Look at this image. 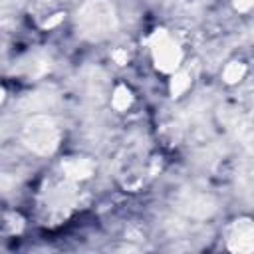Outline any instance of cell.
Returning <instances> with one entry per match:
<instances>
[{
    "label": "cell",
    "mask_w": 254,
    "mask_h": 254,
    "mask_svg": "<svg viewBox=\"0 0 254 254\" xmlns=\"http://www.w3.org/2000/svg\"><path fill=\"white\" fill-rule=\"evenodd\" d=\"M95 171V165L91 159H85V157H69L62 163V173L64 177L71 179V181H83V179H89Z\"/></svg>",
    "instance_id": "8992f818"
},
{
    "label": "cell",
    "mask_w": 254,
    "mask_h": 254,
    "mask_svg": "<svg viewBox=\"0 0 254 254\" xmlns=\"http://www.w3.org/2000/svg\"><path fill=\"white\" fill-rule=\"evenodd\" d=\"M254 6V0H234V8L238 12H248Z\"/></svg>",
    "instance_id": "8fae6325"
},
{
    "label": "cell",
    "mask_w": 254,
    "mask_h": 254,
    "mask_svg": "<svg viewBox=\"0 0 254 254\" xmlns=\"http://www.w3.org/2000/svg\"><path fill=\"white\" fill-rule=\"evenodd\" d=\"M4 95H6V91H4V87H0V103L4 101Z\"/></svg>",
    "instance_id": "5bb4252c"
},
{
    "label": "cell",
    "mask_w": 254,
    "mask_h": 254,
    "mask_svg": "<svg viewBox=\"0 0 254 254\" xmlns=\"http://www.w3.org/2000/svg\"><path fill=\"white\" fill-rule=\"evenodd\" d=\"M22 141L38 155H52L60 145V129L50 115H32L22 127Z\"/></svg>",
    "instance_id": "3957f363"
},
{
    "label": "cell",
    "mask_w": 254,
    "mask_h": 254,
    "mask_svg": "<svg viewBox=\"0 0 254 254\" xmlns=\"http://www.w3.org/2000/svg\"><path fill=\"white\" fill-rule=\"evenodd\" d=\"M147 44L151 48V56H153L155 67L159 71H163V73H175V71H179L181 62H183V50L177 44V40L165 28L155 30L147 38Z\"/></svg>",
    "instance_id": "277c9868"
},
{
    "label": "cell",
    "mask_w": 254,
    "mask_h": 254,
    "mask_svg": "<svg viewBox=\"0 0 254 254\" xmlns=\"http://www.w3.org/2000/svg\"><path fill=\"white\" fill-rule=\"evenodd\" d=\"M226 246L230 252L250 254L254 250V224L248 216L238 218L230 224L226 232Z\"/></svg>",
    "instance_id": "5b68a950"
},
{
    "label": "cell",
    "mask_w": 254,
    "mask_h": 254,
    "mask_svg": "<svg viewBox=\"0 0 254 254\" xmlns=\"http://www.w3.org/2000/svg\"><path fill=\"white\" fill-rule=\"evenodd\" d=\"M133 103V95L131 91L125 87V85H117L115 91H113V97H111V105L117 109V111H127Z\"/></svg>",
    "instance_id": "52a82bcc"
},
{
    "label": "cell",
    "mask_w": 254,
    "mask_h": 254,
    "mask_svg": "<svg viewBox=\"0 0 254 254\" xmlns=\"http://www.w3.org/2000/svg\"><path fill=\"white\" fill-rule=\"evenodd\" d=\"M81 38L101 42L117 30V12L109 0H87L77 10L75 18Z\"/></svg>",
    "instance_id": "6da1fadb"
},
{
    "label": "cell",
    "mask_w": 254,
    "mask_h": 254,
    "mask_svg": "<svg viewBox=\"0 0 254 254\" xmlns=\"http://www.w3.org/2000/svg\"><path fill=\"white\" fill-rule=\"evenodd\" d=\"M111 58H113L119 65H125V64H127V60H129V56H127V52H125V50H113V52H111Z\"/></svg>",
    "instance_id": "30bf717a"
},
{
    "label": "cell",
    "mask_w": 254,
    "mask_h": 254,
    "mask_svg": "<svg viewBox=\"0 0 254 254\" xmlns=\"http://www.w3.org/2000/svg\"><path fill=\"white\" fill-rule=\"evenodd\" d=\"M190 85V75L187 71H175L173 79H171V95L179 97L183 91H187Z\"/></svg>",
    "instance_id": "9c48e42d"
},
{
    "label": "cell",
    "mask_w": 254,
    "mask_h": 254,
    "mask_svg": "<svg viewBox=\"0 0 254 254\" xmlns=\"http://www.w3.org/2000/svg\"><path fill=\"white\" fill-rule=\"evenodd\" d=\"M77 190L75 181L62 175V179L48 183V187L42 190V202L40 208L46 212V220H64L67 218L69 210L75 206Z\"/></svg>",
    "instance_id": "7a4b0ae2"
},
{
    "label": "cell",
    "mask_w": 254,
    "mask_h": 254,
    "mask_svg": "<svg viewBox=\"0 0 254 254\" xmlns=\"http://www.w3.org/2000/svg\"><path fill=\"white\" fill-rule=\"evenodd\" d=\"M244 73H246V65H244L242 62H230V64L224 67L222 77H224L226 83H236V81H240V79L244 77Z\"/></svg>",
    "instance_id": "ba28073f"
},
{
    "label": "cell",
    "mask_w": 254,
    "mask_h": 254,
    "mask_svg": "<svg viewBox=\"0 0 254 254\" xmlns=\"http://www.w3.org/2000/svg\"><path fill=\"white\" fill-rule=\"evenodd\" d=\"M62 18H64V14H56L52 20H46V22H44V28H54L58 22H62Z\"/></svg>",
    "instance_id": "4fadbf2b"
},
{
    "label": "cell",
    "mask_w": 254,
    "mask_h": 254,
    "mask_svg": "<svg viewBox=\"0 0 254 254\" xmlns=\"http://www.w3.org/2000/svg\"><path fill=\"white\" fill-rule=\"evenodd\" d=\"M16 4H18V0H0V14L4 16L6 12H12L16 8Z\"/></svg>",
    "instance_id": "7c38bea8"
}]
</instances>
